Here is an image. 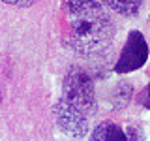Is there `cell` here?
Instances as JSON below:
<instances>
[{
	"instance_id": "obj_2",
	"label": "cell",
	"mask_w": 150,
	"mask_h": 141,
	"mask_svg": "<svg viewBox=\"0 0 150 141\" xmlns=\"http://www.w3.org/2000/svg\"><path fill=\"white\" fill-rule=\"evenodd\" d=\"M62 100L86 119L96 115V88L90 73L81 66H71L62 83Z\"/></svg>"
},
{
	"instance_id": "obj_6",
	"label": "cell",
	"mask_w": 150,
	"mask_h": 141,
	"mask_svg": "<svg viewBox=\"0 0 150 141\" xmlns=\"http://www.w3.org/2000/svg\"><path fill=\"white\" fill-rule=\"evenodd\" d=\"M101 2H103V6L107 4L112 11L120 13V15L133 17V15L139 13V9H141L144 0H101Z\"/></svg>"
},
{
	"instance_id": "obj_10",
	"label": "cell",
	"mask_w": 150,
	"mask_h": 141,
	"mask_svg": "<svg viewBox=\"0 0 150 141\" xmlns=\"http://www.w3.org/2000/svg\"><path fill=\"white\" fill-rule=\"evenodd\" d=\"M2 2L9 4V6H15V4H19V2H21V0H2Z\"/></svg>"
},
{
	"instance_id": "obj_9",
	"label": "cell",
	"mask_w": 150,
	"mask_h": 141,
	"mask_svg": "<svg viewBox=\"0 0 150 141\" xmlns=\"http://www.w3.org/2000/svg\"><path fill=\"white\" fill-rule=\"evenodd\" d=\"M146 96H148V88H143V92H141V98H139V102L143 103V107H146L148 109V100H146Z\"/></svg>"
},
{
	"instance_id": "obj_4",
	"label": "cell",
	"mask_w": 150,
	"mask_h": 141,
	"mask_svg": "<svg viewBox=\"0 0 150 141\" xmlns=\"http://www.w3.org/2000/svg\"><path fill=\"white\" fill-rule=\"evenodd\" d=\"M54 119H56V126L73 139L86 137L88 130H90L86 117L75 111L71 105H68L62 98H58V102L54 103Z\"/></svg>"
},
{
	"instance_id": "obj_1",
	"label": "cell",
	"mask_w": 150,
	"mask_h": 141,
	"mask_svg": "<svg viewBox=\"0 0 150 141\" xmlns=\"http://www.w3.org/2000/svg\"><path fill=\"white\" fill-rule=\"evenodd\" d=\"M66 41L77 55H98L111 45L115 23L101 0H64Z\"/></svg>"
},
{
	"instance_id": "obj_5",
	"label": "cell",
	"mask_w": 150,
	"mask_h": 141,
	"mask_svg": "<svg viewBox=\"0 0 150 141\" xmlns=\"http://www.w3.org/2000/svg\"><path fill=\"white\" fill-rule=\"evenodd\" d=\"M90 141H126V134L116 122L105 120L94 128Z\"/></svg>"
},
{
	"instance_id": "obj_3",
	"label": "cell",
	"mask_w": 150,
	"mask_h": 141,
	"mask_svg": "<svg viewBox=\"0 0 150 141\" xmlns=\"http://www.w3.org/2000/svg\"><path fill=\"white\" fill-rule=\"evenodd\" d=\"M146 58H148V43L144 40V36L139 30H131L128 34L124 49H122L118 60L115 64V72L116 73L135 72L141 66H144Z\"/></svg>"
},
{
	"instance_id": "obj_8",
	"label": "cell",
	"mask_w": 150,
	"mask_h": 141,
	"mask_svg": "<svg viewBox=\"0 0 150 141\" xmlns=\"http://www.w3.org/2000/svg\"><path fill=\"white\" fill-rule=\"evenodd\" d=\"M126 134V141H143V137H144V134H143V128L141 126H129L128 128V132H124Z\"/></svg>"
},
{
	"instance_id": "obj_7",
	"label": "cell",
	"mask_w": 150,
	"mask_h": 141,
	"mask_svg": "<svg viewBox=\"0 0 150 141\" xmlns=\"http://www.w3.org/2000/svg\"><path fill=\"white\" fill-rule=\"evenodd\" d=\"M131 92H133V88H131L129 83H118L115 88L111 90V103L115 109H124L126 105H128V102L131 100Z\"/></svg>"
}]
</instances>
